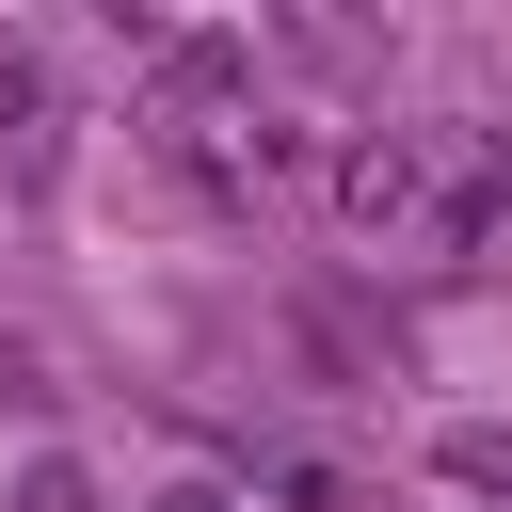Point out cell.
Wrapping results in <instances>:
<instances>
[{"instance_id":"obj_1","label":"cell","mask_w":512,"mask_h":512,"mask_svg":"<svg viewBox=\"0 0 512 512\" xmlns=\"http://www.w3.org/2000/svg\"><path fill=\"white\" fill-rule=\"evenodd\" d=\"M320 208L352 256H480L512 224V144L496 128H352L320 160Z\"/></svg>"},{"instance_id":"obj_2","label":"cell","mask_w":512,"mask_h":512,"mask_svg":"<svg viewBox=\"0 0 512 512\" xmlns=\"http://www.w3.org/2000/svg\"><path fill=\"white\" fill-rule=\"evenodd\" d=\"M48 144H64V64H48V32H0V176L32 192Z\"/></svg>"},{"instance_id":"obj_3","label":"cell","mask_w":512,"mask_h":512,"mask_svg":"<svg viewBox=\"0 0 512 512\" xmlns=\"http://www.w3.org/2000/svg\"><path fill=\"white\" fill-rule=\"evenodd\" d=\"M240 480H256V496H288V512H368V480H352V464H320V448H240Z\"/></svg>"},{"instance_id":"obj_4","label":"cell","mask_w":512,"mask_h":512,"mask_svg":"<svg viewBox=\"0 0 512 512\" xmlns=\"http://www.w3.org/2000/svg\"><path fill=\"white\" fill-rule=\"evenodd\" d=\"M432 464H448L464 496H512V432H432Z\"/></svg>"},{"instance_id":"obj_5","label":"cell","mask_w":512,"mask_h":512,"mask_svg":"<svg viewBox=\"0 0 512 512\" xmlns=\"http://www.w3.org/2000/svg\"><path fill=\"white\" fill-rule=\"evenodd\" d=\"M0 400H16V416L48 400V368H32V336H0Z\"/></svg>"},{"instance_id":"obj_6","label":"cell","mask_w":512,"mask_h":512,"mask_svg":"<svg viewBox=\"0 0 512 512\" xmlns=\"http://www.w3.org/2000/svg\"><path fill=\"white\" fill-rule=\"evenodd\" d=\"M160 512H224V496H208V480H176V496H160Z\"/></svg>"}]
</instances>
